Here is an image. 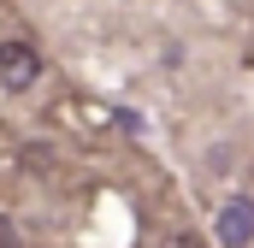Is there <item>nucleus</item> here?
I'll return each instance as SVG.
<instances>
[{
  "instance_id": "3",
  "label": "nucleus",
  "mask_w": 254,
  "mask_h": 248,
  "mask_svg": "<svg viewBox=\"0 0 254 248\" xmlns=\"http://www.w3.org/2000/svg\"><path fill=\"white\" fill-rule=\"evenodd\" d=\"M160 248H207V243H201V237H190V231H178V237H166Z\"/></svg>"
},
{
  "instance_id": "2",
  "label": "nucleus",
  "mask_w": 254,
  "mask_h": 248,
  "mask_svg": "<svg viewBox=\"0 0 254 248\" xmlns=\"http://www.w3.org/2000/svg\"><path fill=\"white\" fill-rule=\"evenodd\" d=\"M36 77H42V54H36L30 42H0V89L24 95Z\"/></svg>"
},
{
  "instance_id": "1",
  "label": "nucleus",
  "mask_w": 254,
  "mask_h": 248,
  "mask_svg": "<svg viewBox=\"0 0 254 248\" xmlns=\"http://www.w3.org/2000/svg\"><path fill=\"white\" fill-rule=\"evenodd\" d=\"M213 243L219 248H254V201L249 195H231L213 219Z\"/></svg>"
},
{
  "instance_id": "4",
  "label": "nucleus",
  "mask_w": 254,
  "mask_h": 248,
  "mask_svg": "<svg viewBox=\"0 0 254 248\" xmlns=\"http://www.w3.org/2000/svg\"><path fill=\"white\" fill-rule=\"evenodd\" d=\"M12 237H18V231H12V219H0V248H12Z\"/></svg>"
}]
</instances>
